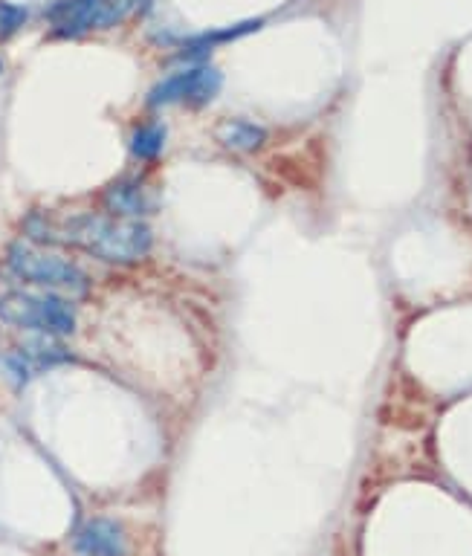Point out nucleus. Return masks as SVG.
<instances>
[{
    "instance_id": "6e6552de",
    "label": "nucleus",
    "mask_w": 472,
    "mask_h": 556,
    "mask_svg": "<svg viewBox=\"0 0 472 556\" xmlns=\"http://www.w3.org/2000/svg\"><path fill=\"white\" fill-rule=\"evenodd\" d=\"M218 139H221L223 148H229V151L252 154V151H258L267 142V131L261 125L250 122V119H229V122L221 125Z\"/></svg>"
},
{
    "instance_id": "9d476101",
    "label": "nucleus",
    "mask_w": 472,
    "mask_h": 556,
    "mask_svg": "<svg viewBox=\"0 0 472 556\" xmlns=\"http://www.w3.org/2000/svg\"><path fill=\"white\" fill-rule=\"evenodd\" d=\"M27 21V9L15 3H0V35H12Z\"/></svg>"
},
{
    "instance_id": "1a4fd4ad",
    "label": "nucleus",
    "mask_w": 472,
    "mask_h": 556,
    "mask_svg": "<svg viewBox=\"0 0 472 556\" xmlns=\"http://www.w3.org/2000/svg\"><path fill=\"white\" fill-rule=\"evenodd\" d=\"M166 148V125L163 122H148L131 134V154L137 160H157Z\"/></svg>"
},
{
    "instance_id": "0eeeda50",
    "label": "nucleus",
    "mask_w": 472,
    "mask_h": 556,
    "mask_svg": "<svg viewBox=\"0 0 472 556\" xmlns=\"http://www.w3.org/2000/svg\"><path fill=\"white\" fill-rule=\"evenodd\" d=\"M105 206L108 212L122 218V221H137L148 212V200L142 195L134 180H122V183H113L111 189L105 192Z\"/></svg>"
},
{
    "instance_id": "f03ea898",
    "label": "nucleus",
    "mask_w": 472,
    "mask_h": 556,
    "mask_svg": "<svg viewBox=\"0 0 472 556\" xmlns=\"http://www.w3.org/2000/svg\"><path fill=\"white\" fill-rule=\"evenodd\" d=\"M6 264L12 270V276L35 284V287H47L53 293H64V296H87V276L82 270L61 258V255H50V252L35 250L27 244H12L6 252Z\"/></svg>"
},
{
    "instance_id": "f257e3e1",
    "label": "nucleus",
    "mask_w": 472,
    "mask_h": 556,
    "mask_svg": "<svg viewBox=\"0 0 472 556\" xmlns=\"http://www.w3.org/2000/svg\"><path fill=\"white\" fill-rule=\"evenodd\" d=\"M58 241L82 247L108 264H137L151 252V229L139 221L79 215L61 226Z\"/></svg>"
},
{
    "instance_id": "39448f33",
    "label": "nucleus",
    "mask_w": 472,
    "mask_h": 556,
    "mask_svg": "<svg viewBox=\"0 0 472 556\" xmlns=\"http://www.w3.org/2000/svg\"><path fill=\"white\" fill-rule=\"evenodd\" d=\"M221 90V73L200 61V64H189L177 73L166 76L157 84L148 96V102L154 108L160 105H171V102H189V105H209Z\"/></svg>"
},
{
    "instance_id": "423d86ee",
    "label": "nucleus",
    "mask_w": 472,
    "mask_h": 556,
    "mask_svg": "<svg viewBox=\"0 0 472 556\" xmlns=\"http://www.w3.org/2000/svg\"><path fill=\"white\" fill-rule=\"evenodd\" d=\"M73 551L79 556H125V533L113 519H87L73 533Z\"/></svg>"
},
{
    "instance_id": "20e7f679",
    "label": "nucleus",
    "mask_w": 472,
    "mask_h": 556,
    "mask_svg": "<svg viewBox=\"0 0 472 556\" xmlns=\"http://www.w3.org/2000/svg\"><path fill=\"white\" fill-rule=\"evenodd\" d=\"M148 0H61L53 6L50 21L56 35L76 38L93 29H108L122 24L128 15L142 9Z\"/></svg>"
},
{
    "instance_id": "7ed1b4c3",
    "label": "nucleus",
    "mask_w": 472,
    "mask_h": 556,
    "mask_svg": "<svg viewBox=\"0 0 472 556\" xmlns=\"http://www.w3.org/2000/svg\"><path fill=\"white\" fill-rule=\"evenodd\" d=\"M0 319L12 328L47 336H70L76 331V310L61 296L6 293L0 299Z\"/></svg>"
},
{
    "instance_id": "9b49d317",
    "label": "nucleus",
    "mask_w": 472,
    "mask_h": 556,
    "mask_svg": "<svg viewBox=\"0 0 472 556\" xmlns=\"http://www.w3.org/2000/svg\"><path fill=\"white\" fill-rule=\"evenodd\" d=\"M0 73H3V64H0Z\"/></svg>"
}]
</instances>
